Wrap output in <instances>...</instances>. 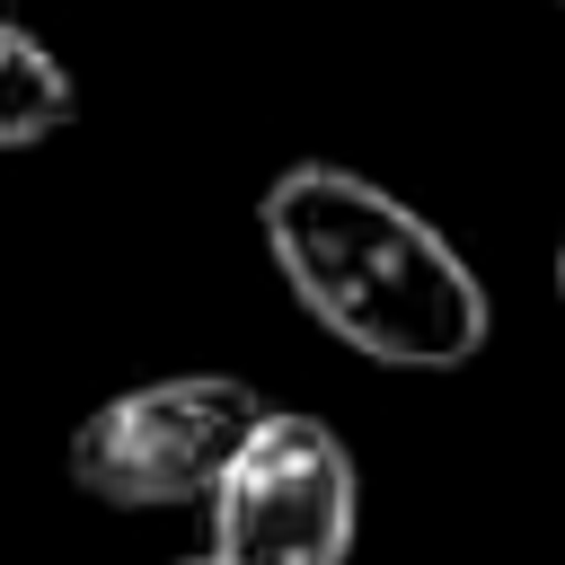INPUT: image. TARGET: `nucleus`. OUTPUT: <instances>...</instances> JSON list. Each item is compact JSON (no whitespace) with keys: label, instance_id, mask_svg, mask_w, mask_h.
<instances>
[{"label":"nucleus","instance_id":"1","mask_svg":"<svg viewBox=\"0 0 565 565\" xmlns=\"http://www.w3.org/2000/svg\"><path fill=\"white\" fill-rule=\"evenodd\" d=\"M256 230L291 300L380 371H459L494 335L486 274L362 168H282L256 194Z\"/></svg>","mask_w":565,"mask_h":565},{"label":"nucleus","instance_id":"2","mask_svg":"<svg viewBox=\"0 0 565 565\" xmlns=\"http://www.w3.org/2000/svg\"><path fill=\"white\" fill-rule=\"evenodd\" d=\"M256 415H265V397L238 371H168V380H141V388H115L106 406H88L71 424L62 468L106 512L203 503Z\"/></svg>","mask_w":565,"mask_h":565},{"label":"nucleus","instance_id":"3","mask_svg":"<svg viewBox=\"0 0 565 565\" xmlns=\"http://www.w3.org/2000/svg\"><path fill=\"white\" fill-rule=\"evenodd\" d=\"M221 565H353L362 530V468L335 424L300 406H265L230 468L203 494Z\"/></svg>","mask_w":565,"mask_h":565},{"label":"nucleus","instance_id":"4","mask_svg":"<svg viewBox=\"0 0 565 565\" xmlns=\"http://www.w3.org/2000/svg\"><path fill=\"white\" fill-rule=\"evenodd\" d=\"M71 124H79V71L26 18H0V150H44Z\"/></svg>","mask_w":565,"mask_h":565},{"label":"nucleus","instance_id":"5","mask_svg":"<svg viewBox=\"0 0 565 565\" xmlns=\"http://www.w3.org/2000/svg\"><path fill=\"white\" fill-rule=\"evenodd\" d=\"M556 300H565V238H556Z\"/></svg>","mask_w":565,"mask_h":565},{"label":"nucleus","instance_id":"6","mask_svg":"<svg viewBox=\"0 0 565 565\" xmlns=\"http://www.w3.org/2000/svg\"><path fill=\"white\" fill-rule=\"evenodd\" d=\"M177 565H221V556H212V547H203V556H177Z\"/></svg>","mask_w":565,"mask_h":565},{"label":"nucleus","instance_id":"7","mask_svg":"<svg viewBox=\"0 0 565 565\" xmlns=\"http://www.w3.org/2000/svg\"><path fill=\"white\" fill-rule=\"evenodd\" d=\"M556 9H565V0H556Z\"/></svg>","mask_w":565,"mask_h":565}]
</instances>
